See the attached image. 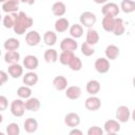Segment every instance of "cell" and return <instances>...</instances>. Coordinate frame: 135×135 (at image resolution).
<instances>
[{"mask_svg":"<svg viewBox=\"0 0 135 135\" xmlns=\"http://www.w3.org/2000/svg\"><path fill=\"white\" fill-rule=\"evenodd\" d=\"M78 47V43L76 41V39L72 38V37H66L63 38L60 42V50L61 51H71L74 52L76 51Z\"/></svg>","mask_w":135,"mask_h":135,"instance_id":"cell-8","label":"cell"},{"mask_svg":"<svg viewBox=\"0 0 135 135\" xmlns=\"http://www.w3.org/2000/svg\"><path fill=\"white\" fill-rule=\"evenodd\" d=\"M19 2H23V3H26L28 5H33L35 3V0H19Z\"/></svg>","mask_w":135,"mask_h":135,"instance_id":"cell-43","label":"cell"},{"mask_svg":"<svg viewBox=\"0 0 135 135\" xmlns=\"http://www.w3.org/2000/svg\"><path fill=\"white\" fill-rule=\"evenodd\" d=\"M120 131V122L117 119H109L103 124V132L109 135L116 134Z\"/></svg>","mask_w":135,"mask_h":135,"instance_id":"cell-6","label":"cell"},{"mask_svg":"<svg viewBox=\"0 0 135 135\" xmlns=\"http://www.w3.org/2000/svg\"><path fill=\"white\" fill-rule=\"evenodd\" d=\"M64 91H65V97L71 100H76L81 96V89L78 85L68 86Z\"/></svg>","mask_w":135,"mask_h":135,"instance_id":"cell-17","label":"cell"},{"mask_svg":"<svg viewBox=\"0 0 135 135\" xmlns=\"http://www.w3.org/2000/svg\"><path fill=\"white\" fill-rule=\"evenodd\" d=\"M80 116L75 112H70L64 116V123L70 128H75L80 124Z\"/></svg>","mask_w":135,"mask_h":135,"instance_id":"cell-12","label":"cell"},{"mask_svg":"<svg viewBox=\"0 0 135 135\" xmlns=\"http://www.w3.org/2000/svg\"><path fill=\"white\" fill-rule=\"evenodd\" d=\"M101 89V85H100V82L96 79H92L90 81H88L86 85H85V90L86 92L90 94V95H96L99 93Z\"/></svg>","mask_w":135,"mask_h":135,"instance_id":"cell-23","label":"cell"},{"mask_svg":"<svg viewBox=\"0 0 135 135\" xmlns=\"http://www.w3.org/2000/svg\"><path fill=\"white\" fill-rule=\"evenodd\" d=\"M53 85L57 91H64L68 88V79L62 75L56 76L53 79Z\"/></svg>","mask_w":135,"mask_h":135,"instance_id":"cell-25","label":"cell"},{"mask_svg":"<svg viewBox=\"0 0 135 135\" xmlns=\"http://www.w3.org/2000/svg\"><path fill=\"white\" fill-rule=\"evenodd\" d=\"M99 41V34L96 30L94 28H89L88 32H86V36H85V42L89 43L90 45H95L97 44Z\"/></svg>","mask_w":135,"mask_h":135,"instance_id":"cell-22","label":"cell"},{"mask_svg":"<svg viewBox=\"0 0 135 135\" xmlns=\"http://www.w3.org/2000/svg\"><path fill=\"white\" fill-rule=\"evenodd\" d=\"M69 68L72 70V71H74V72H78V71H80L81 69H82V61H81V59L79 58V57H77V56H73V58L70 60V62H69Z\"/></svg>","mask_w":135,"mask_h":135,"instance_id":"cell-36","label":"cell"},{"mask_svg":"<svg viewBox=\"0 0 135 135\" xmlns=\"http://www.w3.org/2000/svg\"><path fill=\"white\" fill-rule=\"evenodd\" d=\"M69 33L72 38L78 39V38L82 37V35H83V26L80 23H74V24L70 25Z\"/></svg>","mask_w":135,"mask_h":135,"instance_id":"cell-24","label":"cell"},{"mask_svg":"<svg viewBox=\"0 0 135 135\" xmlns=\"http://www.w3.org/2000/svg\"><path fill=\"white\" fill-rule=\"evenodd\" d=\"M17 95L21 99H27L28 97L32 96V89H31V86H27L25 84L19 86L18 90H17Z\"/></svg>","mask_w":135,"mask_h":135,"instance_id":"cell-34","label":"cell"},{"mask_svg":"<svg viewBox=\"0 0 135 135\" xmlns=\"http://www.w3.org/2000/svg\"><path fill=\"white\" fill-rule=\"evenodd\" d=\"M74 56V52H71V51H62L60 53V55L58 56V59H59V62L62 64V65H68L70 60L73 58Z\"/></svg>","mask_w":135,"mask_h":135,"instance_id":"cell-35","label":"cell"},{"mask_svg":"<svg viewBox=\"0 0 135 135\" xmlns=\"http://www.w3.org/2000/svg\"><path fill=\"white\" fill-rule=\"evenodd\" d=\"M1 54H2V53H1V50H0V56H1Z\"/></svg>","mask_w":135,"mask_h":135,"instance_id":"cell-48","label":"cell"},{"mask_svg":"<svg viewBox=\"0 0 135 135\" xmlns=\"http://www.w3.org/2000/svg\"><path fill=\"white\" fill-rule=\"evenodd\" d=\"M39 80V76L37 73H35L34 71H30L27 73H25L24 75H22V81L25 85L27 86H33L35 85Z\"/></svg>","mask_w":135,"mask_h":135,"instance_id":"cell-14","label":"cell"},{"mask_svg":"<svg viewBox=\"0 0 135 135\" xmlns=\"http://www.w3.org/2000/svg\"><path fill=\"white\" fill-rule=\"evenodd\" d=\"M3 47L6 51H17L20 47V41L17 38H14V37L8 38L4 41Z\"/></svg>","mask_w":135,"mask_h":135,"instance_id":"cell-30","label":"cell"},{"mask_svg":"<svg viewBox=\"0 0 135 135\" xmlns=\"http://www.w3.org/2000/svg\"><path fill=\"white\" fill-rule=\"evenodd\" d=\"M104 55L108 60H115L120 55V50L115 44H109L104 50Z\"/></svg>","mask_w":135,"mask_h":135,"instance_id":"cell-13","label":"cell"},{"mask_svg":"<svg viewBox=\"0 0 135 135\" xmlns=\"http://www.w3.org/2000/svg\"><path fill=\"white\" fill-rule=\"evenodd\" d=\"M17 15H18L17 13H8V14H6L2 19L3 26L5 28H13L14 25H15L16 19H17Z\"/></svg>","mask_w":135,"mask_h":135,"instance_id":"cell-26","label":"cell"},{"mask_svg":"<svg viewBox=\"0 0 135 135\" xmlns=\"http://www.w3.org/2000/svg\"><path fill=\"white\" fill-rule=\"evenodd\" d=\"M130 118H131V111H130L129 107H127V105H119L116 109V119L120 123L128 122Z\"/></svg>","mask_w":135,"mask_h":135,"instance_id":"cell-5","label":"cell"},{"mask_svg":"<svg viewBox=\"0 0 135 135\" xmlns=\"http://www.w3.org/2000/svg\"><path fill=\"white\" fill-rule=\"evenodd\" d=\"M114 20H115V17H111V16H103L102 21H101L102 28H103L105 32H112L113 26H114Z\"/></svg>","mask_w":135,"mask_h":135,"instance_id":"cell-33","label":"cell"},{"mask_svg":"<svg viewBox=\"0 0 135 135\" xmlns=\"http://www.w3.org/2000/svg\"><path fill=\"white\" fill-rule=\"evenodd\" d=\"M8 107V100L4 95H0V112L5 111Z\"/></svg>","mask_w":135,"mask_h":135,"instance_id":"cell-40","label":"cell"},{"mask_svg":"<svg viewBox=\"0 0 135 135\" xmlns=\"http://www.w3.org/2000/svg\"><path fill=\"white\" fill-rule=\"evenodd\" d=\"M8 80V74L7 72H4L0 70V86H2L4 83H6Z\"/></svg>","mask_w":135,"mask_h":135,"instance_id":"cell-41","label":"cell"},{"mask_svg":"<svg viewBox=\"0 0 135 135\" xmlns=\"http://www.w3.org/2000/svg\"><path fill=\"white\" fill-rule=\"evenodd\" d=\"M43 58L47 63H55L58 60V52L55 49H47L43 54Z\"/></svg>","mask_w":135,"mask_h":135,"instance_id":"cell-31","label":"cell"},{"mask_svg":"<svg viewBox=\"0 0 135 135\" xmlns=\"http://www.w3.org/2000/svg\"><path fill=\"white\" fill-rule=\"evenodd\" d=\"M41 36L37 31H28L25 34V42L30 46H36L39 44Z\"/></svg>","mask_w":135,"mask_h":135,"instance_id":"cell-11","label":"cell"},{"mask_svg":"<svg viewBox=\"0 0 135 135\" xmlns=\"http://www.w3.org/2000/svg\"><path fill=\"white\" fill-rule=\"evenodd\" d=\"M93 1L97 4H104L105 2H108V0H93Z\"/></svg>","mask_w":135,"mask_h":135,"instance_id":"cell-44","label":"cell"},{"mask_svg":"<svg viewBox=\"0 0 135 135\" xmlns=\"http://www.w3.org/2000/svg\"><path fill=\"white\" fill-rule=\"evenodd\" d=\"M108 1H110V0H108Z\"/></svg>","mask_w":135,"mask_h":135,"instance_id":"cell-49","label":"cell"},{"mask_svg":"<svg viewBox=\"0 0 135 135\" xmlns=\"http://www.w3.org/2000/svg\"><path fill=\"white\" fill-rule=\"evenodd\" d=\"M119 12H120V8L118 4H116L115 2H111V1L105 2L101 8V13L103 14V16L116 17L119 14Z\"/></svg>","mask_w":135,"mask_h":135,"instance_id":"cell-4","label":"cell"},{"mask_svg":"<svg viewBox=\"0 0 135 135\" xmlns=\"http://www.w3.org/2000/svg\"><path fill=\"white\" fill-rule=\"evenodd\" d=\"M17 1H19V0H17Z\"/></svg>","mask_w":135,"mask_h":135,"instance_id":"cell-50","label":"cell"},{"mask_svg":"<svg viewBox=\"0 0 135 135\" xmlns=\"http://www.w3.org/2000/svg\"><path fill=\"white\" fill-rule=\"evenodd\" d=\"M20 60V54L18 51H6L4 55V61L8 64L18 63Z\"/></svg>","mask_w":135,"mask_h":135,"instance_id":"cell-27","label":"cell"},{"mask_svg":"<svg viewBox=\"0 0 135 135\" xmlns=\"http://www.w3.org/2000/svg\"><path fill=\"white\" fill-rule=\"evenodd\" d=\"M54 27H55V31L57 33H64L69 30L70 27V22L66 18H63V17H60L58 18L56 21H55V24H54Z\"/></svg>","mask_w":135,"mask_h":135,"instance_id":"cell-18","label":"cell"},{"mask_svg":"<svg viewBox=\"0 0 135 135\" xmlns=\"http://www.w3.org/2000/svg\"><path fill=\"white\" fill-rule=\"evenodd\" d=\"M6 134L7 135H19L20 134V127L16 122H11L6 126Z\"/></svg>","mask_w":135,"mask_h":135,"instance_id":"cell-38","label":"cell"},{"mask_svg":"<svg viewBox=\"0 0 135 135\" xmlns=\"http://www.w3.org/2000/svg\"><path fill=\"white\" fill-rule=\"evenodd\" d=\"M2 121H3V115L0 113V124L2 123Z\"/></svg>","mask_w":135,"mask_h":135,"instance_id":"cell-45","label":"cell"},{"mask_svg":"<svg viewBox=\"0 0 135 135\" xmlns=\"http://www.w3.org/2000/svg\"><path fill=\"white\" fill-rule=\"evenodd\" d=\"M94 68L99 74H105L110 70V60L105 57H99L94 62Z\"/></svg>","mask_w":135,"mask_h":135,"instance_id":"cell-7","label":"cell"},{"mask_svg":"<svg viewBox=\"0 0 135 135\" xmlns=\"http://www.w3.org/2000/svg\"><path fill=\"white\" fill-rule=\"evenodd\" d=\"M39 65V60L35 55H26L23 58V68L28 71H35Z\"/></svg>","mask_w":135,"mask_h":135,"instance_id":"cell-10","label":"cell"},{"mask_svg":"<svg viewBox=\"0 0 135 135\" xmlns=\"http://www.w3.org/2000/svg\"><path fill=\"white\" fill-rule=\"evenodd\" d=\"M43 42L49 46L55 45L57 42V34L54 31H46L43 34Z\"/></svg>","mask_w":135,"mask_h":135,"instance_id":"cell-29","label":"cell"},{"mask_svg":"<svg viewBox=\"0 0 135 135\" xmlns=\"http://www.w3.org/2000/svg\"><path fill=\"white\" fill-rule=\"evenodd\" d=\"M24 105H25V110L31 111V112H37L40 109L41 103H40V100L38 98H36V97H28L27 99H25Z\"/></svg>","mask_w":135,"mask_h":135,"instance_id":"cell-16","label":"cell"},{"mask_svg":"<svg viewBox=\"0 0 135 135\" xmlns=\"http://www.w3.org/2000/svg\"><path fill=\"white\" fill-rule=\"evenodd\" d=\"M9 110L11 113L15 116V117H21L24 115L25 112V105H24V101L21 98L18 99H14L9 105Z\"/></svg>","mask_w":135,"mask_h":135,"instance_id":"cell-3","label":"cell"},{"mask_svg":"<svg viewBox=\"0 0 135 135\" xmlns=\"http://www.w3.org/2000/svg\"><path fill=\"white\" fill-rule=\"evenodd\" d=\"M6 0H0V3H4Z\"/></svg>","mask_w":135,"mask_h":135,"instance_id":"cell-46","label":"cell"},{"mask_svg":"<svg viewBox=\"0 0 135 135\" xmlns=\"http://www.w3.org/2000/svg\"><path fill=\"white\" fill-rule=\"evenodd\" d=\"M88 135H102L103 134V130L100 128V127H97V126H93V127H90L89 130H88Z\"/></svg>","mask_w":135,"mask_h":135,"instance_id":"cell-39","label":"cell"},{"mask_svg":"<svg viewBox=\"0 0 135 135\" xmlns=\"http://www.w3.org/2000/svg\"><path fill=\"white\" fill-rule=\"evenodd\" d=\"M82 134H83L82 131L79 130V129H77V127L72 128V130L70 131V135H82Z\"/></svg>","mask_w":135,"mask_h":135,"instance_id":"cell-42","label":"cell"},{"mask_svg":"<svg viewBox=\"0 0 135 135\" xmlns=\"http://www.w3.org/2000/svg\"><path fill=\"white\" fill-rule=\"evenodd\" d=\"M80 50H81L82 55L85 56V57H90V56L94 55V53H95L94 47L92 45H90L89 43H86V42H82V44L80 46Z\"/></svg>","mask_w":135,"mask_h":135,"instance_id":"cell-37","label":"cell"},{"mask_svg":"<svg viewBox=\"0 0 135 135\" xmlns=\"http://www.w3.org/2000/svg\"><path fill=\"white\" fill-rule=\"evenodd\" d=\"M34 23V20L32 17L27 16L24 12H19L17 15V19L15 22V25L13 27L15 34L17 35H23L25 31H27Z\"/></svg>","mask_w":135,"mask_h":135,"instance_id":"cell-1","label":"cell"},{"mask_svg":"<svg viewBox=\"0 0 135 135\" xmlns=\"http://www.w3.org/2000/svg\"><path fill=\"white\" fill-rule=\"evenodd\" d=\"M7 74L12 77V78H19L23 75V65L19 64V63H13L9 64L7 68Z\"/></svg>","mask_w":135,"mask_h":135,"instance_id":"cell-15","label":"cell"},{"mask_svg":"<svg viewBox=\"0 0 135 135\" xmlns=\"http://www.w3.org/2000/svg\"><path fill=\"white\" fill-rule=\"evenodd\" d=\"M1 19H2V16H1V14H0V21H1Z\"/></svg>","mask_w":135,"mask_h":135,"instance_id":"cell-47","label":"cell"},{"mask_svg":"<svg viewBox=\"0 0 135 135\" xmlns=\"http://www.w3.org/2000/svg\"><path fill=\"white\" fill-rule=\"evenodd\" d=\"M52 13L56 17H62L66 13V5L62 1H56L52 5Z\"/></svg>","mask_w":135,"mask_h":135,"instance_id":"cell-20","label":"cell"},{"mask_svg":"<svg viewBox=\"0 0 135 135\" xmlns=\"http://www.w3.org/2000/svg\"><path fill=\"white\" fill-rule=\"evenodd\" d=\"M79 21H80V24L82 26L88 27V28H91L96 23L97 17H96V15L94 13L86 11V12L81 13V15L79 16Z\"/></svg>","mask_w":135,"mask_h":135,"instance_id":"cell-2","label":"cell"},{"mask_svg":"<svg viewBox=\"0 0 135 135\" xmlns=\"http://www.w3.org/2000/svg\"><path fill=\"white\" fill-rule=\"evenodd\" d=\"M23 128L25 130V132L27 133H34L37 131L38 129V121L35 119V118H26L23 122Z\"/></svg>","mask_w":135,"mask_h":135,"instance_id":"cell-28","label":"cell"},{"mask_svg":"<svg viewBox=\"0 0 135 135\" xmlns=\"http://www.w3.org/2000/svg\"><path fill=\"white\" fill-rule=\"evenodd\" d=\"M19 8V1L17 0H6L2 3V11L6 14L8 13H17Z\"/></svg>","mask_w":135,"mask_h":135,"instance_id":"cell-19","label":"cell"},{"mask_svg":"<svg viewBox=\"0 0 135 135\" xmlns=\"http://www.w3.org/2000/svg\"><path fill=\"white\" fill-rule=\"evenodd\" d=\"M84 105H85L86 110L94 112V111H97V110L100 109V107H101V100H100L97 96L91 95L90 97H88V98L85 99Z\"/></svg>","mask_w":135,"mask_h":135,"instance_id":"cell-9","label":"cell"},{"mask_svg":"<svg viewBox=\"0 0 135 135\" xmlns=\"http://www.w3.org/2000/svg\"><path fill=\"white\" fill-rule=\"evenodd\" d=\"M124 31H126V26H124L123 20H122L121 18L115 17V20H114V26H113L112 33H113L115 36H121V35L124 34Z\"/></svg>","mask_w":135,"mask_h":135,"instance_id":"cell-21","label":"cell"},{"mask_svg":"<svg viewBox=\"0 0 135 135\" xmlns=\"http://www.w3.org/2000/svg\"><path fill=\"white\" fill-rule=\"evenodd\" d=\"M119 8H121V11L126 14L133 13L135 11V1L134 0H122Z\"/></svg>","mask_w":135,"mask_h":135,"instance_id":"cell-32","label":"cell"}]
</instances>
